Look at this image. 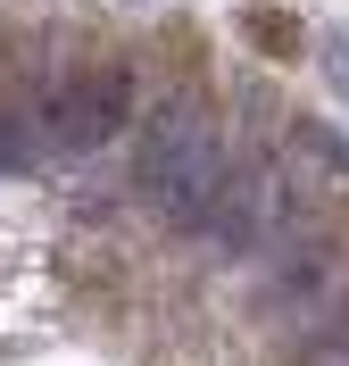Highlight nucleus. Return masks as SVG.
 Masks as SVG:
<instances>
[{
  "label": "nucleus",
  "mask_w": 349,
  "mask_h": 366,
  "mask_svg": "<svg viewBox=\"0 0 349 366\" xmlns=\"http://www.w3.org/2000/svg\"><path fill=\"white\" fill-rule=\"evenodd\" d=\"M316 50H325V84L349 100V34H316Z\"/></svg>",
  "instance_id": "obj_2"
},
{
  "label": "nucleus",
  "mask_w": 349,
  "mask_h": 366,
  "mask_svg": "<svg viewBox=\"0 0 349 366\" xmlns=\"http://www.w3.org/2000/svg\"><path fill=\"white\" fill-rule=\"evenodd\" d=\"M225 167H233V150H225L216 117L200 109L191 92L166 100V109H150V125H141V142H133V192L158 208L175 233H208V208H216Z\"/></svg>",
  "instance_id": "obj_1"
}]
</instances>
